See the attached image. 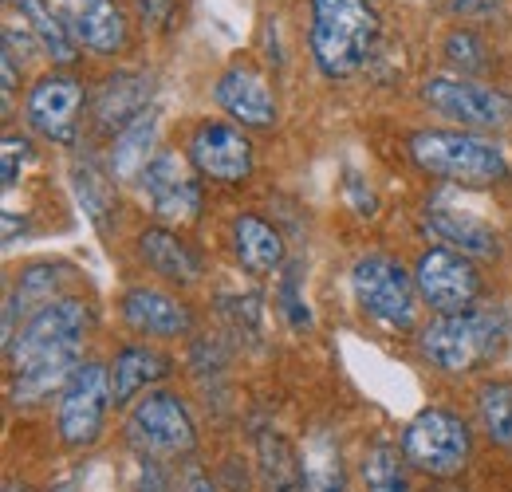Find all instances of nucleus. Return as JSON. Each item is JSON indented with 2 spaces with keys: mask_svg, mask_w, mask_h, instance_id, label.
<instances>
[{
  "mask_svg": "<svg viewBox=\"0 0 512 492\" xmlns=\"http://www.w3.org/2000/svg\"><path fill=\"white\" fill-rule=\"evenodd\" d=\"M134 492H174L170 489V477L162 473V465L154 457H138V469H134Z\"/></svg>",
  "mask_w": 512,
  "mask_h": 492,
  "instance_id": "obj_31",
  "label": "nucleus"
},
{
  "mask_svg": "<svg viewBox=\"0 0 512 492\" xmlns=\"http://www.w3.org/2000/svg\"><path fill=\"white\" fill-rule=\"evenodd\" d=\"M154 134H158V115H154V107L142 111L134 123L119 130L115 150H111V174H115L119 182L142 178V170L150 166L146 154H150V146H154Z\"/></svg>",
  "mask_w": 512,
  "mask_h": 492,
  "instance_id": "obj_24",
  "label": "nucleus"
},
{
  "mask_svg": "<svg viewBox=\"0 0 512 492\" xmlns=\"http://www.w3.org/2000/svg\"><path fill=\"white\" fill-rule=\"evenodd\" d=\"M217 103L237 119L241 126H264L276 123V99L272 87L264 83V75L249 63H233L221 79H217Z\"/></svg>",
  "mask_w": 512,
  "mask_h": 492,
  "instance_id": "obj_15",
  "label": "nucleus"
},
{
  "mask_svg": "<svg viewBox=\"0 0 512 492\" xmlns=\"http://www.w3.org/2000/svg\"><path fill=\"white\" fill-rule=\"evenodd\" d=\"M111 394V370L103 363H83L60 390V437L71 449H87L99 441Z\"/></svg>",
  "mask_w": 512,
  "mask_h": 492,
  "instance_id": "obj_8",
  "label": "nucleus"
},
{
  "mask_svg": "<svg viewBox=\"0 0 512 492\" xmlns=\"http://www.w3.org/2000/svg\"><path fill=\"white\" fill-rule=\"evenodd\" d=\"M256 465L268 492H304V457L276 430L256 433Z\"/></svg>",
  "mask_w": 512,
  "mask_h": 492,
  "instance_id": "obj_21",
  "label": "nucleus"
},
{
  "mask_svg": "<svg viewBox=\"0 0 512 492\" xmlns=\"http://www.w3.org/2000/svg\"><path fill=\"white\" fill-rule=\"evenodd\" d=\"M170 8H174V0H138V12H142V20H150V24H162V20H170Z\"/></svg>",
  "mask_w": 512,
  "mask_h": 492,
  "instance_id": "obj_35",
  "label": "nucleus"
},
{
  "mask_svg": "<svg viewBox=\"0 0 512 492\" xmlns=\"http://www.w3.org/2000/svg\"><path fill=\"white\" fill-rule=\"evenodd\" d=\"M91 327V311L83 300H52L28 315V323L8 343L12 363V398L16 402H44L52 390H64L71 374L83 367L79 351Z\"/></svg>",
  "mask_w": 512,
  "mask_h": 492,
  "instance_id": "obj_1",
  "label": "nucleus"
},
{
  "mask_svg": "<svg viewBox=\"0 0 512 492\" xmlns=\"http://www.w3.org/2000/svg\"><path fill=\"white\" fill-rule=\"evenodd\" d=\"M4 492H28V489H24V485H16V481H12V485H4Z\"/></svg>",
  "mask_w": 512,
  "mask_h": 492,
  "instance_id": "obj_38",
  "label": "nucleus"
},
{
  "mask_svg": "<svg viewBox=\"0 0 512 492\" xmlns=\"http://www.w3.org/2000/svg\"><path fill=\"white\" fill-rule=\"evenodd\" d=\"M379 40L371 0H312V60L327 79L355 75Z\"/></svg>",
  "mask_w": 512,
  "mask_h": 492,
  "instance_id": "obj_2",
  "label": "nucleus"
},
{
  "mask_svg": "<svg viewBox=\"0 0 512 492\" xmlns=\"http://www.w3.org/2000/svg\"><path fill=\"white\" fill-rule=\"evenodd\" d=\"M182 492H217L213 489V481H209V473L201 469V465H186V473H182Z\"/></svg>",
  "mask_w": 512,
  "mask_h": 492,
  "instance_id": "obj_34",
  "label": "nucleus"
},
{
  "mask_svg": "<svg viewBox=\"0 0 512 492\" xmlns=\"http://www.w3.org/2000/svg\"><path fill=\"white\" fill-rule=\"evenodd\" d=\"M0 154H4V185H16V178H20V166L32 158V146H28V138L4 134V146H0Z\"/></svg>",
  "mask_w": 512,
  "mask_h": 492,
  "instance_id": "obj_30",
  "label": "nucleus"
},
{
  "mask_svg": "<svg viewBox=\"0 0 512 492\" xmlns=\"http://www.w3.org/2000/svg\"><path fill=\"white\" fill-rule=\"evenodd\" d=\"M410 158L430 178L453 185H493L509 178V162L501 146L469 130H418L410 138Z\"/></svg>",
  "mask_w": 512,
  "mask_h": 492,
  "instance_id": "obj_3",
  "label": "nucleus"
},
{
  "mask_svg": "<svg viewBox=\"0 0 512 492\" xmlns=\"http://www.w3.org/2000/svg\"><path fill=\"white\" fill-rule=\"evenodd\" d=\"M150 95H154V83L150 75L142 71H119L111 79H103L99 95H95V119L103 130H123L130 126L142 111H150Z\"/></svg>",
  "mask_w": 512,
  "mask_h": 492,
  "instance_id": "obj_18",
  "label": "nucleus"
},
{
  "mask_svg": "<svg viewBox=\"0 0 512 492\" xmlns=\"http://www.w3.org/2000/svg\"><path fill=\"white\" fill-rule=\"evenodd\" d=\"M505 343H509V323L501 311L438 315L422 331V355L449 374H465L485 359H497Z\"/></svg>",
  "mask_w": 512,
  "mask_h": 492,
  "instance_id": "obj_4",
  "label": "nucleus"
},
{
  "mask_svg": "<svg viewBox=\"0 0 512 492\" xmlns=\"http://www.w3.org/2000/svg\"><path fill=\"white\" fill-rule=\"evenodd\" d=\"M166 374H170V359H166V355H158V351H150V347H123V351L115 355V363H111V394H115V402L123 406L138 390L154 386V382L166 378Z\"/></svg>",
  "mask_w": 512,
  "mask_h": 492,
  "instance_id": "obj_22",
  "label": "nucleus"
},
{
  "mask_svg": "<svg viewBox=\"0 0 512 492\" xmlns=\"http://www.w3.org/2000/svg\"><path fill=\"white\" fill-rule=\"evenodd\" d=\"M422 95L438 115L461 126H505L512 119V103L501 91L469 79H430Z\"/></svg>",
  "mask_w": 512,
  "mask_h": 492,
  "instance_id": "obj_12",
  "label": "nucleus"
},
{
  "mask_svg": "<svg viewBox=\"0 0 512 492\" xmlns=\"http://www.w3.org/2000/svg\"><path fill=\"white\" fill-rule=\"evenodd\" d=\"M457 16H481V12H493L497 0H446Z\"/></svg>",
  "mask_w": 512,
  "mask_h": 492,
  "instance_id": "obj_36",
  "label": "nucleus"
},
{
  "mask_svg": "<svg viewBox=\"0 0 512 492\" xmlns=\"http://www.w3.org/2000/svg\"><path fill=\"white\" fill-rule=\"evenodd\" d=\"M477 414L489 441L512 449V382H489L477 394Z\"/></svg>",
  "mask_w": 512,
  "mask_h": 492,
  "instance_id": "obj_27",
  "label": "nucleus"
},
{
  "mask_svg": "<svg viewBox=\"0 0 512 492\" xmlns=\"http://www.w3.org/2000/svg\"><path fill=\"white\" fill-rule=\"evenodd\" d=\"M52 492H75V485H71V481H60V485H52Z\"/></svg>",
  "mask_w": 512,
  "mask_h": 492,
  "instance_id": "obj_37",
  "label": "nucleus"
},
{
  "mask_svg": "<svg viewBox=\"0 0 512 492\" xmlns=\"http://www.w3.org/2000/svg\"><path fill=\"white\" fill-rule=\"evenodd\" d=\"M64 20L75 44L95 56H115L127 44V20L115 0H64Z\"/></svg>",
  "mask_w": 512,
  "mask_h": 492,
  "instance_id": "obj_14",
  "label": "nucleus"
},
{
  "mask_svg": "<svg viewBox=\"0 0 512 492\" xmlns=\"http://www.w3.org/2000/svg\"><path fill=\"white\" fill-rule=\"evenodd\" d=\"M414 284H418V296L438 315L473 311L477 296H481V276L469 264V256L457 252V248H430V252H422L418 264H414Z\"/></svg>",
  "mask_w": 512,
  "mask_h": 492,
  "instance_id": "obj_9",
  "label": "nucleus"
},
{
  "mask_svg": "<svg viewBox=\"0 0 512 492\" xmlns=\"http://www.w3.org/2000/svg\"><path fill=\"white\" fill-rule=\"evenodd\" d=\"M446 60L453 63V67H461V71H481L485 63H489V56H485V44L473 36V32H453L446 40Z\"/></svg>",
  "mask_w": 512,
  "mask_h": 492,
  "instance_id": "obj_29",
  "label": "nucleus"
},
{
  "mask_svg": "<svg viewBox=\"0 0 512 492\" xmlns=\"http://www.w3.org/2000/svg\"><path fill=\"white\" fill-rule=\"evenodd\" d=\"M233 252L241 260V268L253 272V276H268V272H276L284 264V241H280V233L268 221L253 217V213H245V217L233 221Z\"/></svg>",
  "mask_w": 512,
  "mask_h": 492,
  "instance_id": "obj_20",
  "label": "nucleus"
},
{
  "mask_svg": "<svg viewBox=\"0 0 512 492\" xmlns=\"http://www.w3.org/2000/svg\"><path fill=\"white\" fill-rule=\"evenodd\" d=\"M127 437L138 449V457H154V461H174V457H190L197 445L190 410L174 398V394H146L134 402L127 418Z\"/></svg>",
  "mask_w": 512,
  "mask_h": 492,
  "instance_id": "obj_7",
  "label": "nucleus"
},
{
  "mask_svg": "<svg viewBox=\"0 0 512 492\" xmlns=\"http://www.w3.org/2000/svg\"><path fill=\"white\" fill-rule=\"evenodd\" d=\"M123 319L142 335H158V339H174L186 335L193 327V315L186 304H178L174 296L158 292V288H130L123 296Z\"/></svg>",
  "mask_w": 512,
  "mask_h": 492,
  "instance_id": "obj_17",
  "label": "nucleus"
},
{
  "mask_svg": "<svg viewBox=\"0 0 512 492\" xmlns=\"http://www.w3.org/2000/svg\"><path fill=\"white\" fill-rule=\"evenodd\" d=\"M363 481L367 492H410L406 485V473H402V461H398V449L390 441H375L363 457Z\"/></svg>",
  "mask_w": 512,
  "mask_h": 492,
  "instance_id": "obj_28",
  "label": "nucleus"
},
{
  "mask_svg": "<svg viewBox=\"0 0 512 492\" xmlns=\"http://www.w3.org/2000/svg\"><path fill=\"white\" fill-rule=\"evenodd\" d=\"M304 492H343V461L331 437H316L304 449Z\"/></svg>",
  "mask_w": 512,
  "mask_h": 492,
  "instance_id": "obj_26",
  "label": "nucleus"
},
{
  "mask_svg": "<svg viewBox=\"0 0 512 492\" xmlns=\"http://www.w3.org/2000/svg\"><path fill=\"white\" fill-rule=\"evenodd\" d=\"M138 252L170 284H197L201 280V256L190 248V241H182L170 229H146L138 237Z\"/></svg>",
  "mask_w": 512,
  "mask_h": 492,
  "instance_id": "obj_19",
  "label": "nucleus"
},
{
  "mask_svg": "<svg viewBox=\"0 0 512 492\" xmlns=\"http://www.w3.org/2000/svg\"><path fill=\"white\" fill-rule=\"evenodd\" d=\"M20 20L28 24L32 40L40 44V52L52 63H71L75 60V36L67 28V20L60 12H52L48 0H16Z\"/></svg>",
  "mask_w": 512,
  "mask_h": 492,
  "instance_id": "obj_23",
  "label": "nucleus"
},
{
  "mask_svg": "<svg viewBox=\"0 0 512 492\" xmlns=\"http://www.w3.org/2000/svg\"><path fill=\"white\" fill-rule=\"evenodd\" d=\"M142 197L150 205V213H158L162 221H193L201 209V185L190 174V166L178 154H158L150 158V166L142 170Z\"/></svg>",
  "mask_w": 512,
  "mask_h": 492,
  "instance_id": "obj_11",
  "label": "nucleus"
},
{
  "mask_svg": "<svg viewBox=\"0 0 512 492\" xmlns=\"http://www.w3.org/2000/svg\"><path fill=\"white\" fill-rule=\"evenodd\" d=\"M473 433L449 410H422L402 433V457L430 473V477H457L469 465Z\"/></svg>",
  "mask_w": 512,
  "mask_h": 492,
  "instance_id": "obj_6",
  "label": "nucleus"
},
{
  "mask_svg": "<svg viewBox=\"0 0 512 492\" xmlns=\"http://www.w3.org/2000/svg\"><path fill=\"white\" fill-rule=\"evenodd\" d=\"M71 189H75V201L83 205V213L91 217V225L107 233L111 221H115V185H111V178L91 158H83V162L71 166Z\"/></svg>",
  "mask_w": 512,
  "mask_h": 492,
  "instance_id": "obj_25",
  "label": "nucleus"
},
{
  "mask_svg": "<svg viewBox=\"0 0 512 492\" xmlns=\"http://www.w3.org/2000/svg\"><path fill=\"white\" fill-rule=\"evenodd\" d=\"M190 158L201 178L241 185L253 174V142L229 123H201L190 138Z\"/></svg>",
  "mask_w": 512,
  "mask_h": 492,
  "instance_id": "obj_10",
  "label": "nucleus"
},
{
  "mask_svg": "<svg viewBox=\"0 0 512 492\" xmlns=\"http://www.w3.org/2000/svg\"><path fill=\"white\" fill-rule=\"evenodd\" d=\"M79 107H83V87L75 75H44L32 91H28V123L40 130L48 142H75V123H79Z\"/></svg>",
  "mask_w": 512,
  "mask_h": 492,
  "instance_id": "obj_13",
  "label": "nucleus"
},
{
  "mask_svg": "<svg viewBox=\"0 0 512 492\" xmlns=\"http://www.w3.org/2000/svg\"><path fill=\"white\" fill-rule=\"evenodd\" d=\"M347 193H351V197H355V205H359L355 213H363V217H375V213H379V201H375V193H371V189L363 193L355 174H347Z\"/></svg>",
  "mask_w": 512,
  "mask_h": 492,
  "instance_id": "obj_33",
  "label": "nucleus"
},
{
  "mask_svg": "<svg viewBox=\"0 0 512 492\" xmlns=\"http://www.w3.org/2000/svg\"><path fill=\"white\" fill-rule=\"evenodd\" d=\"M280 300H284V311H288L292 327H308V323H312V315H308L304 300H300V292H296V276H288V280L280 284Z\"/></svg>",
  "mask_w": 512,
  "mask_h": 492,
  "instance_id": "obj_32",
  "label": "nucleus"
},
{
  "mask_svg": "<svg viewBox=\"0 0 512 492\" xmlns=\"http://www.w3.org/2000/svg\"><path fill=\"white\" fill-rule=\"evenodd\" d=\"M426 229H430L438 241H449L457 252H465V256H497V252H501L497 233H493L481 217L457 209L446 193L430 201V209H426Z\"/></svg>",
  "mask_w": 512,
  "mask_h": 492,
  "instance_id": "obj_16",
  "label": "nucleus"
},
{
  "mask_svg": "<svg viewBox=\"0 0 512 492\" xmlns=\"http://www.w3.org/2000/svg\"><path fill=\"white\" fill-rule=\"evenodd\" d=\"M351 292L363 315H371L375 323L406 331L414 327V311H418V284L414 276L390 260V256H363L351 268Z\"/></svg>",
  "mask_w": 512,
  "mask_h": 492,
  "instance_id": "obj_5",
  "label": "nucleus"
}]
</instances>
